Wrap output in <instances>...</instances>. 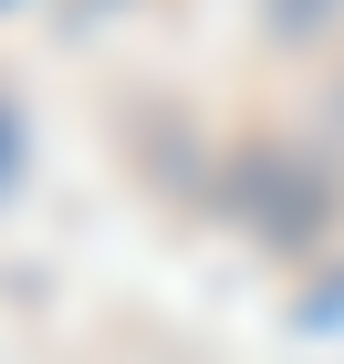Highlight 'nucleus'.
<instances>
[{"mask_svg": "<svg viewBox=\"0 0 344 364\" xmlns=\"http://www.w3.org/2000/svg\"><path fill=\"white\" fill-rule=\"evenodd\" d=\"M11 167H21V146H11V125H0V188H11Z\"/></svg>", "mask_w": 344, "mask_h": 364, "instance_id": "nucleus-1", "label": "nucleus"}]
</instances>
